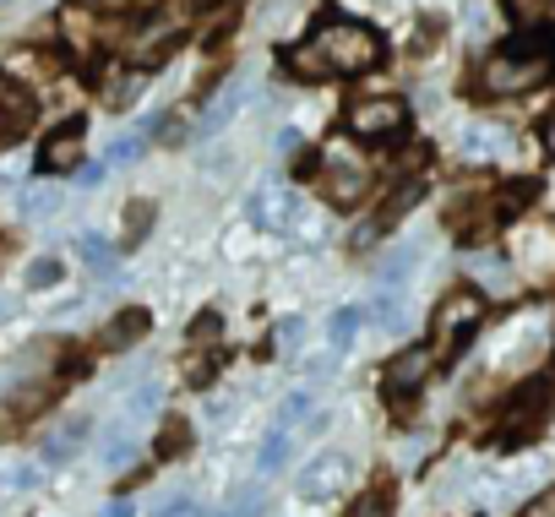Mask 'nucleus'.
Masks as SVG:
<instances>
[{"instance_id": "24", "label": "nucleus", "mask_w": 555, "mask_h": 517, "mask_svg": "<svg viewBox=\"0 0 555 517\" xmlns=\"http://www.w3.org/2000/svg\"><path fill=\"white\" fill-rule=\"evenodd\" d=\"M256 463H261V474H278V468H284L289 463V430L284 425H278L267 441H261V452H256Z\"/></svg>"}, {"instance_id": "31", "label": "nucleus", "mask_w": 555, "mask_h": 517, "mask_svg": "<svg viewBox=\"0 0 555 517\" xmlns=\"http://www.w3.org/2000/svg\"><path fill=\"white\" fill-rule=\"evenodd\" d=\"M61 279V262H55V256H34V262H28V289H50Z\"/></svg>"}, {"instance_id": "37", "label": "nucleus", "mask_w": 555, "mask_h": 517, "mask_svg": "<svg viewBox=\"0 0 555 517\" xmlns=\"http://www.w3.org/2000/svg\"><path fill=\"white\" fill-rule=\"evenodd\" d=\"M142 147H147V142H142V137H120V142H115V147H109V158H115V164H131V158H137V153H142Z\"/></svg>"}, {"instance_id": "34", "label": "nucleus", "mask_w": 555, "mask_h": 517, "mask_svg": "<svg viewBox=\"0 0 555 517\" xmlns=\"http://www.w3.org/2000/svg\"><path fill=\"white\" fill-rule=\"evenodd\" d=\"M153 137H158L164 147H180V137H185V120H180V115H164V120L153 126Z\"/></svg>"}, {"instance_id": "36", "label": "nucleus", "mask_w": 555, "mask_h": 517, "mask_svg": "<svg viewBox=\"0 0 555 517\" xmlns=\"http://www.w3.org/2000/svg\"><path fill=\"white\" fill-rule=\"evenodd\" d=\"M376 311H382V316H376L382 327H403V322H409V316H403V300H392V295H382V306H376Z\"/></svg>"}, {"instance_id": "3", "label": "nucleus", "mask_w": 555, "mask_h": 517, "mask_svg": "<svg viewBox=\"0 0 555 517\" xmlns=\"http://www.w3.org/2000/svg\"><path fill=\"white\" fill-rule=\"evenodd\" d=\"M550 425V382L533 376L506 398V414L495 419V447H528Z\"/></svg>"}, {"instance_id": "9", "label": "nucleus", "mask_w": 555, "mask_h": 517, "mask_svg": "<svg viewBox=\"0 0 555 517\" xmlns=\"http://www.w3.org/2000/svg\"><path fill=\"white\" fill-rule=\"evenodd\" d=\"M317 185L327 191V202H338V207H354V202H365V191H371V175H365V164H354V158H327Z\"/></svg>"}, {"instance_id": "20", "label": "nucleus", "mask_w": 555, "mask_h": 517, "mask_svg": "<svg viewBox=\"0 0 555 517\" xmlns=\"http://www.w3.org/2000/svg\"><path fill=\"white\" fill-rule=\"evenodd\" d=\"M153 452H158L164 463H169V457H185V452H191V425H185V419H164V430H158Z\"/></svg>"}, {"instance_id": "2", "label": "nucleus", "mask_w": 555, "mask_h": 517, "mask_svg": "<svg viewBox=\"0 0 555 517\" xmlns=\"http://www.w3.org/2000/svg\"><path fill=\"white\" fill-rule=\"evenodd\" d=\"M555 77V34H539L528 28L522 39L501 44L485 66H479V88L490 99H517V93H533Z\"/></svg>"}, {"instance_id": "16", "label": "nucleus", "mask_w": 555, "mask_h": 517, "mask_svg": "<svg viewBox=\"0 0 555 517\" xmlns=\"http://www.w3.org/2000/svg\"><path fill=\"white\" fill-rule=\"evenodd\" d=\"M142 88H147V72H115V77H104V104L109 109H126V104H137L142 99Z\"/></svg>"}, {"instance_id": "43", "label": "nucleus", "mask_w": 555, "mask_h": 517, "mask_svg": "<svg viewBox=\"0 0 555 517\" xmlns=\"http://www.w3.org/2000/svg\"><path fill=\"white\" fill-rule=\"evenodd\" d=\"M104 517H131V506H126V501H120V506H109V512H104Z\"/></svg>"}, {"instance_id": "32", "label": "nucleus", "mask_w": 555, "mask_h": 517, "mask_svg": "<svg viewBox=\"0 0 555 517\" xmlns=\"http://www.w3.org/2000/svg\"><path fill=\"white\" fill-rule=\"evenodd\" d=\"M306 414H311V392H289L284 403H278V425H284V430H289V425H300Z\"/></svg>"}, {"instance_id": "38", "label": "nucleus", "mask_w": 555, "mask_h": 517, "mask_svg": "<svg viewBox=\"0 0 555 517\" xmlns=\"http://www.w3.org/2000/svg\"><path fill=\"white\" fill-rule=\"evenodd\" d=\"M517 517H555V490H544V495H533Z\"/></svg>"}, {"instance_id": "1", "label": "nucleus", "mask_w": 555, "mask_h": 517, "mask_svg": "<svg viewBox=\"0 0 555 517\" xmlns=\"http://www.w3.org/2000/svg\"><path fill=\"white\" fill-rule=\"evenodd\" d=\"M382 61V34L354 23V17H327L300 50H295V72L322 82V77H360Z\"/></svg>"}, {"instance_id": "19", "label": "nucleus", "mask_w": 555, "mask_h": 517, "mask_svg": "<svg viewBox=\"0 0 555 517\" xmlns=\"http://www.w3.org/2000/svg\"><path fill=\"white\" fill-rule=\"evenodd\" d=\"M360 327H365V311H360V306H338V311H333V322H327L333 349H349V344L360 338Z\"/></svg>"}, {"instance_id": "17", "label": "nucleus", "mask_w": 555, "mask_h": 517, "mask_svg": "<svg viewBox=\"0 0 555 517\" xmlns=\"http://www.w3.org/2000/svg\"><path fill=\"white\" fill-rule=\"evenodd\" d=\"M82 436H88V419H66L61 430H50V436H44V463H66Z\"/></svg>"}, {"instance_id": "4", "label": "nucleus", "mask_w": 555, "mask_h": 517, "mask_svg": "<svg viewBox=\"0 0 555 517\" xmlns=\"http://www.w3.org/2000/svg\"><path fill=\"white\" fill-rule=\"evenodd\" d=\"M485 322V300L474 295V289H452L441 306H436V360L441 365H452L457 360V349L474 338V327Z\"/></svg>"}, {"instance_id": "28", "label": "nucleus", "mask_w": 555, "mask_h": 517, "mask_svg": "<svg viewBox=\"0 0 555 517\" xmlns=\"http://www.w3.org/2000/svg\"><path fill=\"white\" fill-rule=\"evenodd\" d=\"M501 142H506V131H495V126H474V131L463 137V153H468V158H490V153H501Z\"/></svg>"}, {"instance_id": "29", "label": "nucleus", "mask_w": 555, "mask_h": 517, "mask_svg": "<svg viewBox=\"0 0 555 517\" xmlns=\"http://www.w3.org/2000/svg\"><path fill=\"white\" fill-rule=\"evenodd\" d=\"M414 262H420V245L409 240V245H398V250L387 256V262H382V279H387V284H398V279H409V268H414Z\"/></svg>"}, {"instance_id": "18", "label": "nucleus", "mask_w": 555, "mask_h": 517, "mask_svg": "<svg viewBox=\"0 0 555 517\" xmlns=\"http://www.w3.org/2000/svg\"><path fill=\"white\" fill-rule=\"evenodd\" d=\"M55 212H61V185H28L23 191V218L28 223H44Z\"/></svg>"}, {"instance_id": "12", "label": "nucleus", "mask_w": 555, "mask_h": 517, "mask_svg": "<svg viewBox=\"0 0 555 517\" xmlns=\"http://www.w3.org/2000/svg\"><path fill=\"white\" fill-rule=\"evenodd\" d=\"M142 414H153V409L126 403V414L109 425V436H104V463H109V468H126V463L137 457V419H142Z\"/></svg>"}, {"instance_id": "6", "label": "nucleus", "mask_w": 555, "mask_h": 517, "mask_svg": "<svg viewBox=\"0 0 555 517\" xmlns=\"http://www.w3.org/2000/svg\"><path fill=\"white\" fill-rule=\"evenodd\" d=\"M403 120H409V109H403V99H360V104H349V131L354 137H365V142H382V137H398L403 131Z\"/></svg>"}, {"instance_id": "25", "label": "nucleus", "mask_w": 555, "mask_h": 517, "mask_svg": "<svg viewBox=\"0 0 555 517\" xmlns=\"http://www.w3.org/2000/svg\"><path fill=\"white\" fill-rule=\"evenodd\" d=\"M240 93H245V88L234 82V88H229V93H223V99H218V104L202 115V137H212V131H223V126L234 120V109H240Z\"/></svg>"}, {"instance_id": "14", "label": "nucleus", "mask_w": 555, "mask_h": 517, "mask_svg": "<svg viewBox=\"0 0 555 517\" xmlns=\"http://www.w3.org/2000/svg\"><path fill=\"white\" fill-rule=\"evenodd\" d=\"M392 506H398V484H392L387 474H376V479L354 495L349 517H392Z\"/></svg>"}, {"instance_id": "5", "label": "nucleus", "mask_w": 555, "mask_h": 517, "mask_svg": "<svg viewBox=\"0 0 555 517\" xmlns=\"http://www.w3.org/2000/svg\"><path fill=\"white\" fill-rule=\"evenodd\" d=\"M120 23L99 7V0H66V12H61V39L77 50V55H93L104 39H115Z\"/></svg>"}, {"instance_id": "8", "label": "nucleus", "mask_w": 555, "mask_h": 517, "mask_svg": "<svg viewBox=\"0 0 555 517\" xmlns=\"http://www.w3.org/2000/svg\"><path fill=\"white\" fill-rule=\"evenodd\" d=\"M34 115H39L34 93L23 82H12V77H0V142L12 147L17 137H28L34 131Z\"/></svg>"}, {"instance_id": "35", "label": "nucleus", "mask_w": 555, "mask_h": 517, "mask_svg": "<svg viewBox=\"0 0 555 517\" xmlns=\"http://www.w3.org/2000/svg\"><path fill=\"white\" fill-rule=\"evenodd\" d=\"M218 333H223V316L218 311H202V322L191 327V344H212Z\"/></svg>"}, {"instance_id": "7", "label": "nucleus", "mask_w": 555, "mask_h": 517, "mask_svg": "<svg viewBox=\"0 0 555 517\" xmlns=\"http://www.w3.org/2000/svg\"><path fill=\"white\" fill-rule=\"evenodd\" d=\"M349 479H354V463L344 452H317L300 468V495L306 501H333L338 490H349Z\"/></svg>"}, {"instance_id": "10", "label": "nucleus", "mask_w": 555, "mask_h": 517, "mask_svg": "<svg viewBox=\"0 0 555 517\" xmlns=\"http://www.w3.org/2000/svg\"><path fill=\"white\" fill-rule=\"evenodd\" d=\"M436 371V349H403L398 360H392V371H387V398L398 403V398H414L420 387H425V376Z\"/></svg>"}, {"instance_id": "30", "label": "nucleus", "mask_w": 555, "mask_h": 517, "mask_svg": "<svg viewBox=\"0 0 555 517\" xmlns=\"http://www.w3.org/2000/svg\"><path fill=\"white\" fill-rule=\"evenodd\" d=\"M212 7H218V0H169V7H164V17L185 28V23H196L202 12H212Z\"/></svg>"}, {"instance_id": "41", "label": "nucleus", "mask_w": 555, "mask_h": 517, "mask_svg": "<svg viewBox=\"0 0 555 517\" xmlns=\"http://www.w3.org/2000/svg\"><path fill=\"white\" fill-rule=\"evenodd\" d=\"M300 147V131H278V153H295Z\"/></svg>"}, {"instance_id": "27", "label": "nucleus", "mask_w": 555, "mask_h": 517, "mask_svg": "<svg viewBox=\"0 0 555 517\" xmlns=\"http://www.w3.org/2000/svg\"><path fill=\"white\" fill-rule=\"evenodd\" d=\"M77 250H82V262H88V268H99V273H109V268H115V245H109L104 234H82V240H77Z\"/></svg>"}, {"instance_id": "22", "label": "nucleus", "mask_w": 555, "mask_h": 517, "mask_svg": "<svg viewBox=\"0 0 555 517\" xmlns=\"http://www.w3.org/2000/svg\"><path fill=\"white\" fill-rule=\"evenodd\" d=\"M50 360H55V344H28V349H23V354H17V365H12V371H7V382H12V387H17V382H28V376H34V371H44V365H50Z\"/></svg>"}, {"instance_id": "33", "label": "nucleus", "mask_w": 555, "mask_h": 517, "mask_svg": "<svg viewBox=\"0 0 555 517\" xmlns=\"http://www.w3.org/2000/svg\"><path fill=\"white\" fill-rule=\"evenodd\" d=\"M147 223H153V202H131V207H126V229H131V240H142Z\"/></svg>"}, {"instance_id": "39", "label": "nucleus", "mask_w": 555, "mask_h": 517, "mask_svg": "<svg viewBox=\"0 0 555 517\" xmlns=\"http://www.w3.org/2000/svg\"><path fill=\"white\" fill-rule=\"evenodd\" d=\"M0 484H17L23 490V484H34V468H0Z\"/></svg>"}, {"instance_id": "13", "label": "nucleus", "mask_w": 555, "mask_h": 517, "mask_svg": "<svg viewBox=\"0 0 555 517\" xmlns=\"http://www.w3.org/2000/svg\"><path fill=\"white\" fill-rule=\"evenodd\" d=\"M295 212H300V196H295L289 185H272L267 196H256V202H250V218H256L261 229H289V223H295Z\"/></svg>"}, {"instance_id": "40", "label": "nucleus", "mask_w": 555, "mask_h": 517, "mask_svg": "<svg viewBox=\"0 0 555 517\" xmlns=\"http://www.w3.org/2000/svg\"><path fill=\"white\" fill-rule=\"evenodd\" d=\"M158 517H202V512H196V506H191V501H169V506H164V512H158Z\"/></svg>"}, {"instance_id": "23", "label": "nucleus", "mask_w": 555, "mask_h": 517, "mask_svg": "<svg viewBox=\"0 0 555 517\" xmlns=\"http://www.w3.org/2000/svg\"><path fill=\"white\" fill-rule=\"evenodd\" d=\"M420 202H425V185H420V180H409L403 191H392V202L382 207V218H376V229H387V223H398V218H403L409 207H420Z\"/></svg>"}, {"instance_id": "11", "label": "nucleus", "mask_w": 555, "mask_h": 517, "mask_svg": "<svg viewBox=\"0 0 555 517\" xmlns=\"http://www.w3.org/2000/svg\"><path fill=\"white\" fill-rule=\"evenodd\" d=\"M88 131H82V120H66L50 142H44V153H39V169L44 175H72V169H82V142Z\"/></svg>"}, {"instance_id": "26", "label": "nucleus", "mask_w": 555, "mask_h": 517, "mask_svg": "<svg viewBox=\"0 0 555 517\" xmlns=\"http://www.w3.org/2000/svg\"><path fill=\"white\" fill-rule=\"evenodd\" d=\"M506 12L522 23V28H544L555 17V0H506Z\"/></svg>"}, {"instance_id": "21", "label": "nucleus", "mask_w": 555, "mask_h": 517, "mask_svg": "<svg viewBox=\"0 0 555 517\" xmlns=\"http://www.w3.org/2000/svg\"><path fill=\"white\" fill-rule=\"evenodd\" d=\"M261 512H267V484H240L218 517H261Z\"/></svg>"}, {"instance_id": "42", "label": "nucleus", "mask_w": 555, "mask_h": 517, "mask_svg": "<svg viewBox=\"0 0 555 517\" xmlns=\"http://www.w3.org/2000/svg\"><path fill=\"white\" fill-rule=\"evenodd\" d=\"M544 147L555 153V120H544Z\"/></svg>"}, {"instance_id": "15", "label": "nucleus", "mask_w": 555, "mask_h": 517, "mask_svg": "<svg viewBox=\"0 0 555 517\" xmlns=\"http://www.w3.org/2000/svg\"><path fill=\"white\" fill-rule=\"evenodd\" d=\"M147 327H153V322H147V311H120V316H115V322H109V327L99 333V349H104V354H115V349L137 344V338H142Z\"/></svg>"}]
</instances>
